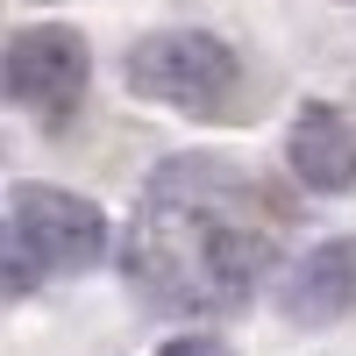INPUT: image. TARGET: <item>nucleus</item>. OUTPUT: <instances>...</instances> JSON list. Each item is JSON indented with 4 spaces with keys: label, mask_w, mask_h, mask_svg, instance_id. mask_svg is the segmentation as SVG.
Instances as JSON below:
<instances>
[{
    "label": "nucleus",
    "mask_w": 356,
    "mask_h": 356,
    "mask_svg": "<svg viewBox=\"0 0 356 356\" xmlns=\"http://www.w3.org/2000/svg\"><path fill=\"white\" fill-rule=\"evenodd\" d=\"M36 271H43V264L22 250V235H15V228H0V300L29 292V285H36Z\"/></svg>",
    "instance_id": "0eeeda50"
},
{
    "label": "nucleus",
    "mask_w": 356,
    "mask_h": 356,
    "mask_svg": "<svg viewBox=\"0 0 356 356\" xmlns=\"http://www.w3.org/2000/svg\"><path fill=\"white\" fill-rule=\"evenodd\" d=\"M8 228L22 235V250L43 271H93V264H107V214L72 186H43V178L15 186Z\"/></svg>",
    "instance_id": "20e7f679"
},
{
    "label": "nucleus",
    "mask_w": 356,
    "mask_h": 356,
    "mask_svg": "<svg viewBox=\"0 0 356 356\" xmlns=\"http://www.w3.org/2000/svg\"><path fill=\"white\" fill-rule=\"evenodd\" d=\"M86 79H93V50H86V36L72 22H29L0 50V100L50 122V129L79 107Z\"/></svg>",
    "instance_id": "7ed1b4c3"
},
{
    "label": "nucleus",
    "mask_w": 356,
    "mask_h": 356,
    "mask_svg": "<svg viewBox=\"0 0 356 356\" xmlns=\"http://www.w3.org/2000/svg\"><path fill=\"white\" fill-rule=\"evenodd\" d=\"M278 300L292 321H342L356 307V243L349 235H328V243H314L307 257H292V271L278 278Z\"/></svg>",
    "instance_id": "423d86ee"
},
{
    "label": "nucleus",
    "mask_w": 356,
    "mask_h": 356,
    "mask_svg": "<svg viewBox=\"0 0 356 356\" xmlns=\"http://www.w3.org/2000/svg\"><path fill=\"white\" fill-rule=\"evenodd\" d=\"M257 186L214 157H178L150 178L129 228V278L150 307L207 314L243 307L271 271V228L257 214Z\"/></svg>",
    "instance_id": "f257e3e1"
},
{
    "label": "nucleus",
    "mask_w": 356,
    "mask_h": 356,
    "mask_svg": "<svg viewBox=\"0 0 356 356\" xmlns=\"http://www.w3.org/2000/svg\"><path fill=\"white\" fill-rule=\"evenodd\" d=\"M122 79L136 100L150 107H171V114H221L228 93H235V50L221 36H207V29H150V36H136L129 57H122Z\"/></svg>",
    "instance_id": "f03ea898"
},
{
    "label": "nucleus",
    "mask_w": 356,
    "mask_h": 356,
    "mask_svg": "<svg viewBox=\"0 0 356 356\" xmlns=\"http://www.w3.org/2000/svg\"><path fill=\"white\" fill-rule=\"evenodd\" d=\"M157 356H228V342H214V335H164Z\"/></svg>",
    "instance_id": "6e6552de"
},
{
    "label": "nucleus",
    "mask_w": 356,
    "mask_h": 356,
    "mask_svg": "<svg viewBox=\"0 0 356 356\" xmlns=\"http://www.w3.org/2000/svg\"><path fill=\"white\" fill-rule=\"evenodd\" d=\"M285 164L307 193H356V114L307 100L285 129Z\"/></svg>",
    "instance_id": "39448f33"
}]
</instances>
